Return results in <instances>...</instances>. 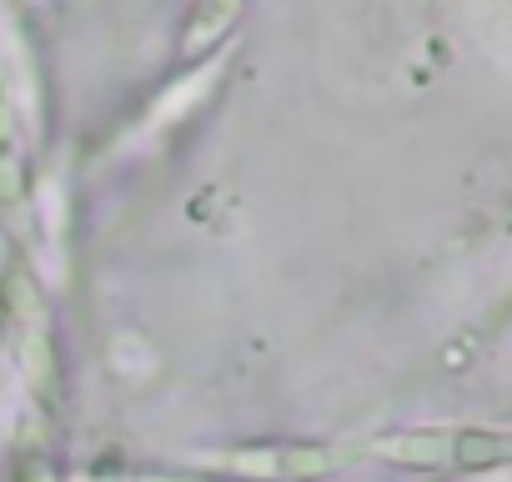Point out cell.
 Returning <instances> with one entry per match:
<instances>
[{
  "label": "cell",
  "mask_w": 512,
  "mask_h": 482,
  "mask_svg": "<svg viewBox=\"0 0 512 482\" xmlns=\"http://www.w3.org/2000/svg\"><path fill=\"white\" fill-rule=\"evenodd\" d=\"M347 462H357V447L347 442H241V447L196 457V467H211L241 482H312Z\"/></svg>",
  "instance_id": "cell-2"
},
{
  "label": "cell",
  "mask_w": 512,
  "mask_h": 482,
  "mask_svg": "<svg viewBox=\"0 0 512 482\" xmlns=\"http://www.w3.org/2000/svg\"><path fill=\"white\" fill-rule=\"evenodd\" d=\"M357 457L417 472H497L512 457V437L502 427H397L357 442Z\"/></svg>",
  "instance_id": "cell-1"
},
{
  "label": "cell",
  "mask_w": 512,
  "mask_h": 482,
  "mask_svg": "<svg viewBox=\"0 0 512 482\" xmlns=\"http://www.w3.org/2000/svg\"><path fill=\"white\" fill-rule=\"evenodd\" d=\"M241 21V6H196L181 26V46H176V66H196L206 61Z\"/></svg>",
  "instance_id": "cell-4"
},
{
  "label": "cell",
  "mask_w": 512,
  "mask_h": 482,
  "mask_svg": "<svg viewBox=\"0 0 512 482\" xmlns=\"http://www.w3.org/2000/svg\"><path fill=\"white\" fill-rule=\"evenodd\" d=\"M31 201V171H26V136L16 121V101H11V81H6V61H0V211L16 216Z\"/></svg>",
  "instance_id": "cell-3"
}]
</instances>
